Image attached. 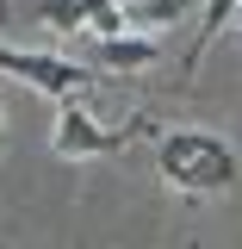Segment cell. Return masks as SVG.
<instances>
[{"label": "cell", "mask_w": 242, "mask_h": 249, "mask_svg": "<svg viewBox=\"0 0 242 249\" xmlns=\"http://www.w3.org/2000/svg\"><path fill=\"white\" fill-rule=\"evenodd\" d=\"M155 175L174 193H224L236 181V143L217 131H161L155 137Z\"/></svg>", "instance_id": "cell-1"}, {"label": "cell", "mask_w": 242, "mask_h": 249, "mask_svg": "<svg viewBox=\"0 0 242 249\" xmlns=\"http://www.w3.org/2000/svg\"><path fill=\"white\" fill-rule=\"evenodd\" d=\"M149 119H130V124H99L87 106H62L56 112V131H50V143H56L62 162H99V156H118L130 137H143Z\"/></svg>", "instance_id": "cell-2"}, {"label": "cell", "mask_w": 242, "mask_h": 249, "mask_svg": "<svg viewBox=\"0 0 242 249\" xmlns=\"http://www.w3.org/2000/svg\"><path fill=\"white\" fill-rule=\"evenodd\" d=\"M0 75H13V81H25V88L50 93V100H75V93L93 88V69L68 56H44V50H6L0 44Z\"/></svg>", "instance_id": "cell-3"}, {"label": "cell", "mask_w": 242, "mask_h": 249, "mask_svg": "<svg viewBox=\"0 0 242 249\" xmlns=\"http://www.w3.org/2000/svg\"><path fill=\"white\" fill-rule=\"evenodd\" d=\"M155 56H161L155 37H106V44L87 37V62L93 69H149Z\"/></svg>", "instance_id": "cell-4"}, {"label": "cell", "mask_w": 242, "mask_h": 249, "mask_svg": "<svg viewBox=\"0 0 242 249\" xmlns=\"http://www.w3.org/2000/svg\"><path fill=\"white\" fill-rule=\"evenodd\" d=\"M193 13V0H124V31L130 37H155L161 25H174Z\"/></svg>", "instance_id": "cell-5"}, {"label": "cell", "mask_w": 242, "mask_h": 249, "mask_svg": "<svg viewBox=\"0 0 242 249\" xmlns=\"http://www.w3.org/2000/svg\"><path fill=\"white\" fill-rule=\"evenodd\" d=\"M230 13H242V0H205V13H199V37H193V50H186L180 75H193V69L205 62V50H211L217 37H224V25H230Z\"/></svg>", "instance_id": "cell-6"}, {"label": "cell", "mask_w": 242, "mask_h": 249, "mask_svg": "<svg viewBox=\"0 0 242 249\" xmlns=\"http://www.w3.org/2000/svg\"><path fill=\"white\" fill-rule=\"evenodd\" d=\"M37 19L50 31H87V13H81V0H37Z\"/></svg>", "instance_id": "cell-7"}, {"label": "cell", "mask_w": 242, "mask_h": 249, "mask_svg": "<svg viewBox=\"0 0 242 249\" xmlns=\"http://www.w3.org/2000/svg\"><path fill=\"white\" fill-rule=\"evenodd\" d=\"M6 13H13V0H0V25H6Z\"/></svg>", "instance_id": "cell-8"}, {"label": "cell", "mask_w": 242, "mask_h": 249, "mask_svg": "<svg viewBox=\"0 0 242 249\" xmlns=\"http://www.w3.org/2000/svg\"><path fill=\"white\" fill-rule=\"evenodd\" d=\"M236 37H242V31H236Z\"/></svg>", "instance_id": "cell-9"}]
</instances>
